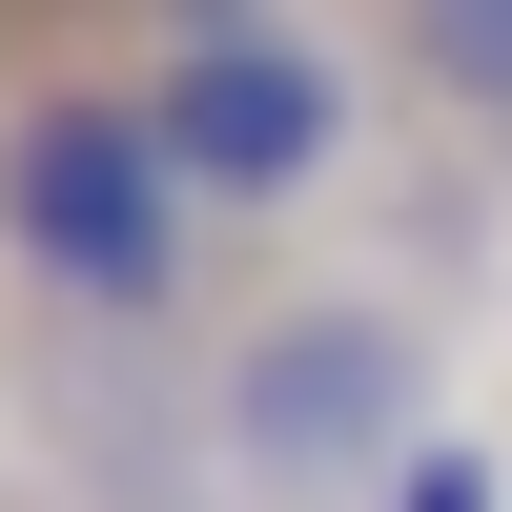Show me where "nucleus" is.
Wrapping results in <instances>:
<instances>
[{
  "mask_svg": "<svg viewBox=\"0 0 512 512\" xmlns=\"http://www.w3.org/2000/svg\"><path fill=\"white\" fill-rule=\"evenodd\" d=\"M205 246H226V226L185 205V164L144 144L123 82L41 62L21 103H0V267H21L62 328H164L205 287Z\"/></svg>",
  "mask_w": 512,
  "mask_h": 512,
  "instance_id": "1",
  "label": "nucleus"
},
{
  "mask_svg": "<svg viewBox=\"0 0 512 512\" xmlns=\"http://www.w3.org/2000/svg\"><path fill=\"white\" fill-rule=\"evenodd\" d=\"M205 451L267 512L390 492L410 451H431V328H410L390 287H267V308L226 328V369H205Z\"/></svg>",
  "mask_w": 512,
  "mask_h": 512,
  "instance_id": "2",
  "label": "nucleus"
},
{
  "mask_svg": "<svg viewBox=\"0 0 512 512\" xmlns=\"http://www.w3.org/2000/svg\"><path fill=\"white\" fill-rule=\"evenodd\" d=\"M123 103H144V144L185 164L205 226H287V205H328V164L369 144V41L226 0V21H144L123 41Z\"/></svg>",
  "mask_w": 512,
  "mask_h": 512,
  "instance_id": "3",
  "label": "nucleus"
},
{
  "mask_svg": "<svg viewBox=\"0 0 512 512\" xmlns=\"http://www.w3.org/2000/svg\"><path fill=\"white\" fill-rule=\"evenodd\" d=\"M369 62H390V82H431L451 123H512V0H410Z\"/></svg>",
  "mask_w": 512,
  "mask_h": 512,
  "instance_id": "4",
  "label": "nucleus"
},
{
  "mask_svg": "<svg viewBox=\"0 0 512 512\" xmlns=\"http://www.w3.org/2000/svg\"><path fill=\"white\" fill-rule=\"evenodd\" d=\"M390 512H492V451H472V431H431V451L390 472Z\"/></svg>",
  "mask_w": 512,
  "mask_h": 512,
  "instance_id": "5",
  "label": "nucleus"
}]
</instances>
